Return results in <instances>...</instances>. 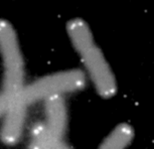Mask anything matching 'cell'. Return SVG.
Returning <instances> with one entry per match:
<instances>
[{
  "label": "cell",
  "mask_w": 154,
  "mask_h": 149,
  "mask_svg": "<svg viewBox=\"0 0 154 149\" xmlns=\"http://www.w3.org/2000/svg\"><path fill=\"white\" fill-rule=\"evenodd\" d=\"M133 135V128L129 124H119L104 139L99 149H127L132 142Z\"/></svg>",
  "instance_id": "7"
},
{
  "label": "cell",
  "mask_w": 154,
  "mask_h": 149,
  "mask_svg": "<svg viewBox=\"0 0 154 149\" xmlns=\"http://www.w3.org/2000/svg\"><path fill=\"white\" fill-rule=\"evenodd\" d=\"M0 55L3 63V83L0 89V117L18 100L24 89V60L15 29L0 19Z\"/></svg>",
  "instance_id": "2"
},
{
  "label": "cell",
  "mask_w": 154,
  "mask_h": 149,
  "mask_svg": "<svg viewBox=\"0 0 154 149\" xmlns=\"http://www.w3.org/2000/svg\"><path fill=\"white\" fill-rule=\"evenodd\" d=\"M45 124L51 133L63 138L68 124V113L63 97H53L45 101Z\"/></svg>",
  "instance_id": "5"
},
{
  "label": "cell",
  "mask_w": 154,
  "mask_h": 149,
  "mask_svg": "<svg viewBox=\"0 0 154 149\" xmlns=\"http://www.w3.org/2000/svg\"><path fill=\"white\" fill-rule=\"evenodd\" d=\"M28 149H71L63 138L56 136L48 130L45 122L33 125L30 132Z\"/></svg>",
  "instance_id": "6"
},
{
  "label": "cell",
  "mask_w": 154,
  "mask_h": 149,
  "mask_svg": "<svg viewBox=\"0 0 154 149\" xmlns=\"http://www.w3.org/2000/svg\"><path fill=\"white\" fill-rule=\"evenodd\" d=\"M86 74L80 70H68L45 76L24 87L19 101L26 107L53 97L81 91L86 86Z\"/></svg>",
  "instance_id": "3"
},
{
  "label": "cell",
  "mask_w": 154,
  "mask_h": 149,
  "mask_svg": "<svg viewBox=\"0 0 154 149\" xmlns=\"http://www.w3.org/2000/svg\"><path fill=\"white\" fill-rule=\"evenodd\" d=\"M26 113L27 107L19 99L11 105L3 116L4 120L0 131L2 142L7 145H14L19 141L24 129Z\"/></svg>",
  "instance_id": "4"
},
{
  "label": "cell",
  "mask_w": 154,
  "mask_h": 149,
  "mask_svg": "<svg viewBox=\"0 0 154 149\" xmlns=\"http://www.w3.org/2000/svg\"><path fill=\"white\" fill-rule=\"evenodd\" d=\"M66 31L97 93L105 99L114 97L117 93L115 75L96 43L88 23L84 19L74 18L66 24Z\"/></svg>",
  "instance_id": "1"
}]
</instances>
